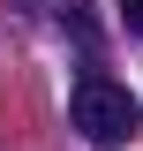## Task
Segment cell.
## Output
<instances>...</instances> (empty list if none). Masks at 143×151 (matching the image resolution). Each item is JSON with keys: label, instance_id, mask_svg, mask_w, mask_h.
<instances>
[{"label": "cell", "instance_id": "obj_1", "mask_svg": "<svg viewBox=\"0 0 143 151\" xmlns=\"http://www.w3.org/2000/svg\"><path fill=\"white\" fill-rule=\"evenodd\" d=\"M68 121L83 129V144L121 151V144H136L143 106H136V91H128V83H113V76H83V83L68 91Z\"/></svg>", "mask_w": 143, "mask_h": 151}, {"label": "cell", "instance_id": "obj_2", "mask_svg": "<svg viewBox=\"0 0 143 151\" xmlns=\"http://www.w3.org/2000/svg\"><path fill=\"white\" fill-rule=\"evenodd\" d=\"M121 23H128V30H143V0H121Z\"/></svg>", "mask_w": 143, "mask_h": 151}]
</instances>
